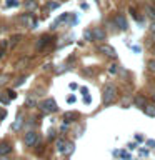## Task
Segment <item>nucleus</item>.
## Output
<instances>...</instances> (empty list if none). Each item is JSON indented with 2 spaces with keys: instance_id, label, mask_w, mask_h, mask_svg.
Listing matches in <instances>:
<instances>
[{
  "instance_id": "1",
  "label": "nucleus",
  "mask_w": 155,
  "mask_h": 160,
  "mask_svg": "<svg viewBox=\"0 0 155 160\" xmlns=\"http://www.w3.org/2000/svg\"><path fill=\"white\" fill-rule=\"evenodd\" d=\"M115 95H117V88H115L113 85H107V87L103 88V103L105 105L112 103L115 100Z\"/></svg>"
},
{
  "instance_id": "2",
  "label": "nucleus",
  "mask_w": 155,
  "mask_h": 160,
  "mask_svg": "<svg viewBox=\"0 0 155 160\" xmlns=\"http://www.w3.org/2000/svg\"><path fill=\"white\" fill-rule=\"evenodd\" d=\"M40 108H42L45 113H52V112H57V103H55L53 98H47V100H43V102H42Z\"/></svg>"
},
{
  "instance_id": "3",
  "label": "nucleus",
  "mask_w": 155,
  "mask_h": 160,
  "mask_svg": "<svg viewBox=\"0 0 155 160\" xmlns=\"http://www.w3.org/2000/svg\"><path fill=\"white\" fill-rule=\"evenodd\" d=\"M23 142H25L27 147H35V145L38 143V135L35 132H27L25 137H23Z\"/></svg>"
},
{
  "instance_id": "4",
  "label": "nucleus",
  "mask_w": 155,
  "mask_h": 160,
  "mask_svg": "<svg viewBox=\"0 0 155 160\" xmlns=\"http://www.w3.org/2000/svg\"><path fill=\"white\" fill-rule=\"evenodd\" d=\"M100 52H103L108 57H115V50L110 47V45H100Z\"/></svg>"
},
{
  "instance_id": "5",
  "label": "nucleus",
  "mask_w": 155,
  "mask_h": 160,
  "mask_svg": "<svg viewBox=\"0 0 155 160\" xmlns=\"http://www.w3.org/2000/svg\"><path fill=\"white\" fill-rule=\"evenodd\" d=\"M92 35H93V40H103V38H105V30L95 28L93 32H92Z\"/></svg>"
},
{
  "instance_id": "6",
  "label": "nucleus",
  "mask_w": 155,
  "mask_h": 160,
  "mask_svg": "<svg viewBox=\"0 0 155 160\" xmlns=\"http://www.w3.org/2000/svg\"><path fill=\"white\" fill-rule=\"evenodd\" d=\"M115 22H117V25H118L122 30L127 28V20H125L123 15H117V17H115Z\"/></svg>"
},
{
  "instance_id": "7",
  "label": "nucleus",
  "mask_w": 155,
  "mask_h": 160,
  "mask_svg": "<svg viewBox=\"0 0 155 160\" xmlns=\"http://www.w3.org/2000/svg\"><path fill=\"white\" fill-rule=\"evenodd\" d=\"M20 22H22V23H27V25H30V27H32V25H35V20L32 18V13L23 15V17L20 18Z\"/></svg>"
},
{
  "instance_id": "8",
  "label": "nucleus",
  "mask_w": 155,
  "mask_h": 160,
  "mask_svg": "<svg viewBox=\"0 0 155 160\" xmlns=\"http://www.w3.org/2000/svg\"><path fill=\"white\" fill-rule=\"evenodd\" d=\"M133 103L137 105V107H140V108H143L145 105H147V102H145V97H142V95H137V97H135V100H133Z\"/></svg>"
},
{
  "instance_id": "9",
  "label": "nucleus",
  "mask_w": 155,
  "mask_h": 160,
  "mask_svg": "<svg viewBox=\"0 0 155 160\" xmlns=\"http://www.w3.org/2000/svg\"><path fill=\"white\" fill-rule=\"evenodd\" d=\"M143 110H145V113H147L148 117H155V105H145Z\"/></svg>"
},
{
  "instance_id": "10",
  "label": "nucleus",
  "mask_w": 155,
  "mask_h": 160,
  "mask_svg": "<svg viewBox=\"0 0 155 160\" xmlns=\"http://www.w3.org/2000/svg\"><path fill=\"white\" fill-rule=\"evenodd\" d=\"M10 150H12V147H10L8 143H0V155H3V153H8Z\"/></svg>"
},
{
  "instance_id": "11",
  "label": "nucleus",
  "mask_w": 155,
  "mask_h": 160,
  "mask_svg": "<svg viewBox=\"0 0 155 160\" xmlns=\"http://www.w3.org/2000/svg\"><path fill=\"white\" fill-rule=\"evenodd\" d=\"M145 147H147V150H155V140L152 138L145 140Z\"/></svg>"
},
{
  "instance_id": "12",
  "label": "nucleus",
  "mask_w": 155,
  "mask_h": 160,
  "mask_svg": "<svg viewBox=\"0 0 155 160\" xmlns=\"http://www.w3.org/2000/svg\"><path fill=\"white\" fill-rule=\"evenodd\" d=\"M65 145H67V143H65V140H58V142H57V150H58V152H65Z\"/></svg>"
},
{
  "instance_id": "13",
  "label": "nucleus",
  "mask_w": 155,
  "mask_h": 160,
  "mask_svg": "<svg viewBox=\"0 0 155 160\" xmlns=\"http://www.w3.org/2000/svg\"><path fill=\"white\" fill-rule=\"evenodd\" d=\"M83 37H85V40H88V42H92V40H93V35H92V30H85V33H83Z\"/></svg>"
},
{
  "instance_id": "14",
  "label": "nucleus",
  "mask_w": 155,
  "mask_h": 160,
  "mask_svg": "<svg viewBox=\"0 0 155 160\" xmlns=\"http://www.w3.org/2000/svg\"><path fill=\"white\" fill-rule=\"evenodd\" d=\"M25 7H27L28 10H33L35 8V2H33V0H32V2L28 0V2H25Z\"/></svg>"
},
{
  "instance_id": "15",
  "label": "nucleus",
  "mask_w": 155,
  "mask_h": 160,
  "mask_svg": "<svg viewBox=\"0 0 155 160\" xmlns=\"http://www.w3.org/2000/svg\"><path fill=\"white\" fill-rule=\"evenodd\" d=\"M147 12L152 18H155V7H147Z\"/></svg>"
},
{
  "instance_id": "16",
  "label": "nucleus",
  "mask_w": 155,
  "mask_h": 160,
  "mask_svg": "<svg viewBox=\"0 0 155 160\" xmlns=\"http://www.w3.org/2000/svg\"><path fill=\"white\" fill-rule=\"evenodd\" d=\"M20 125H22V118L18 117V118H17V122H15V123L12 125V128H13V130H17V128L20 127Z\"/></svg>"
},
{
  "instance_id": "17",
  "label": "nucleus",
  "mask_w": 155,
  "mask_h": 160,
  "mask_svg": "<svg viewBox=\"0 0 155 160\" xmlns=\"http://www.w3.org/2000/svg\"><path fill=\"white\" fill-rule=\"evenodd\" d=\"M7 5H8V7H15V5H18V2H17V0H8Z\"/></svg>"
},
{
  "instance_id": "18",
  "label": "nucleus",
  "mask_w": 155,
  "mask_h": 160,
  "mask_svg": "<svg viewBox=\"0 0 155 160\" xmlns=\"http://www.w3.org/2000/svg\"><path fill=\"white\" fill-rule=\"evenodd\" d=\"M148 67H150V70H153V72H155V60H150V62H148Z\"/></svg>"
},
{
  "instance_id": "19",
  "label": "nucleus",
  "mask_w": 155,
  "mask_h": 160,
  "mask_svg": "<svg viewBox=\"0 0 155 160\" xmlns=\"http://www.w3.org/2000/svg\"><path fill=\"white\" fill-rule=\"evenodd\" d=\"M128 148H130V150H137L138 145H137V143H128Z\"/></svg>"
},
{
  "instance_id": "20",
  "label": "nucleus",
  "mask_w": 155,
  "mask_h": 160,
  "mask_svg": "<svg viewBox=\"0 0 155 160\" xmlns=\"http://www.w3.org/2000/svg\"><path fill=\"white\" fill-rule=\"evenodd\" d=\"M110 73H115V72H117V65H110Z\"/></svg>"
},
{
  "instance_id": "21",
  "label": "nucleus",
  "mask_w": 155,
  "mask_h": 160,
  "mask_svg": "<svg viewBox=\"0 0 155 160\" xmlns=\"http://www.w3.org/2000/svg\"><path fill=\"white\" fill-rule=\"evenodd\" d=\"M8 95H10V98H13V97H15V93H13V90H8Z\"/></svg>"
},
{
  "instance_id": "22",
  "label": "nucleus",
  "mask_w": 155,
  "mask_h": 160,
  "mask_svg": "<svg viewBox=\"0 0 155 160\" xmlns=\"http://www.w3.org/2000/svg\"><path fill=\"white\" fill-rule=\"evenodd\" d=\"M5 80H7V77H0V85H2V83L5 82Z\"/></svg>"
},
{
  "instance_id": "23",
  "label": "nucleus",
  "mask_w": 155,
  "mask_h": 160,
  "mask_svg": "<svg viewBox=\"0 0 155 160\" xmlns=\"http://www.w3.org/2000/svg\"><path fill=\"white\" fill-rule=\"evenodd\" d=\"M152 32L155 33V23H152Z\"/></svg>"
},
{
  "instance_id": "24",
  "label": "nucleus",
  "mask_w": 155,
  "mask_h": 160,
  "mask_svg": "<svg viewBox=\"0 0 155 160\" xmlns=\"http://www.w3.org/2000/svg\"><path fill=\"white\" fill-rule=\"evenodd\" d=\"M0 160H7V158H5V157H2V158H0Z\"/></svg>"
},
{
  "instance_id": "25",
  "label": "nucleus",
  "mask_w": 155,
  "mask_h": 160,
  "mask_svg": "<svg viewBox=\"0 0 155 160\" xmlns=\"http://www.w3.org/2000/svg\"><path fill=\"white\" fill-rule=\"evenodd\" d=\"M153 100H155V93H153Z\"/></svg>"
}]
</instances>
